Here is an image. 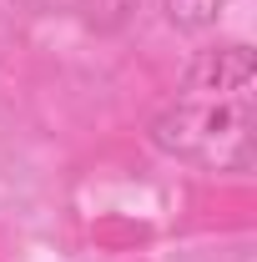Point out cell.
Masks as SVG:
<instances>
[{
  "label": "cell",
  "mask_w": 257,
  "mask_h": 262,
  "mask_svg": "<svg viewBox=\"0 0 257 262\" xmlns=\"http://www.w3.org/2000/svg\"><path fill=\"white\" fill-rule=\"evenodd\" d=\"M157 151L192 162L202 171H252L257 157V56L252 46L232 40L217 51H202L177 96L152 121Z\"/></svg>",
  "instance_id": "obj_1"
},
{
  "label": "cell",
  "mask_w": 257,
  "mask_h": 262,
  "mask_svg": "<svg viewBox=\"0 0 257 262\" xmlns=\"http://www.w3.org/2000/svg\"><path fill=\"white\" fill-rule=\"evenodd\" d=\"M227 5L232 0H161V10H166V20L177 31H207V26H217Z\"/></svg>",
  "instance_id": "obj_2"
},
{
  "label": "cell",
  "mask_w": 257,
  "mask_h": 262,
  "mask_svg": "<svg viewBox=\"0 0 257 262\" xmlns=\"http://www.w3.org/2000/svg\"><path fill=\"white\" fill-rule=\"evenodd\" d=\"M136 5L141 0H81V10H86V26L91 31H121L131 15H136Z\"/></svg>",
  "instance_id": "obj_3"
},
{
  "label": "cell",
  "mask_w": 257,
  "mask_h": 262,
  "mask_svg": "<svg viewBox=\"0 0 257 262\" xmlns=\"http://www.w3.org/2000/svg\"><path fill=\"white\" fill-rule=\"evenodd\" d=\"M0 5H5V0H0Z\"/></svg>",
  "instance_id": "obj_4"
}]
</instances>
